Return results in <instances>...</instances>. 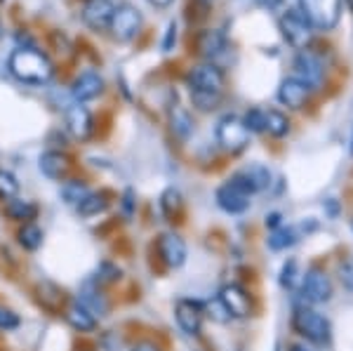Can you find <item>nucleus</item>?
<instances>
[{
  "label": "nucleus",
  "mask_w": 353,
  "mask_h": 351,
  "mask_svg": "<svg viewBox=\"0 0 353 351\" xmlns=\"http://www.w3.org/2000/svg\"><path fill=\"white\" fill-rule=\"evenodd\" d=\"M297 241H299L297 226H278V229H273L271 236H269V248H271V250H276V252H281V250L292 248Z\"/></svg>",
  "instance_id": "29"
},
{
  "label": "nucleus",
  "mask_w": 353,
  "mask_h": 351,
  "mask_svg": "<svg viewBox=\"0 0 353 351\" xmlns=\"http://www.w3.org/2000/svg\"><path fill=\"white\" fill-rule=\"evenodd\" d=\"M217 141L221 149L229 151V154H241L250 141V132H248V128H245L243 118H238V116L221 118L217 123Z\"/></svg>",
  "instance_id": "4"
},
{
  "label": "nucleus",
  "mask_w": 353,
  "mask_h": 351,
  "mask_svg": "<svg viewBox=\"0 0 353 351\" xmlns=\"http://www.w3.org/2000/svg\"><path fill=\"white\" fill-rule=\"evenodd\" d=\"M38 168H41V172L45 177L61 182V179H66L68 174H71L73 161L66 151H45V154L38 158Z\"/></svg>",
  "instance_id": "15"
},
{
  "label": "nucleus",
  "mask_w": 353,
  "mask_h": 351,
  "mask_svg": "<svg viewBox=\"0 0 353 351\" xmlns=\"http://www.w3.org/2000/svg\"><path fill=\"white\" fill-rule=\"evenodd\" d=\"M217 205L229 214H241L250 208V196L236 184L226 182L217 189Z\"/></svg>",
  "instance_id": "18"
},
{
  "label": "nucleus",
  "mask_w": 353,
  "mask_h": 351,
  "mask_svg": "<svg viewBox=\"0 0 353 351\" xmlns=\"http://www.w3.org/2000/svg\"><path fill=\"white\" fill-rule=\"evenodd\" d=\"M10 73L17 78L19 83L26 85H45L50 83L54 73V66L50 61L48 54L38 52L33 48H17L12 54H10L8 61Z\"/></svg>",
  "instance_id": "1"
},
{
  "label": "nucleus",
  "mask_w": 353,
  "mask_h": 351,
  "mask_svg": "<svg viewBox=\"0 0 353 351\" xmlns=\"http://www.w3.org/2000/svg\"><path fill=\"white\" fill-rule=\"evenodd\" d=\"M168 118H170V130L176 139L186 141L193 134V118L191 113L184 109L181 104H172L168 111Z\"/></svg>",
  "instance_id": "22"
},
{
  "label": "nucleus",
  "mask_w": 353,
  "mask_h": 351,
  "mask_svg": "<svg viewBox=\"0 0 353 351\" xmlns=\"http://www.w3.org/2000/svg\"><path fill=\"white\" fill-rule=\"evenodd\" d=\"M299 12L311 26L330 31L341 17V0H299Z\"/></svg>",
  "instance_id": "3"
},
{
  "label": "nucleus",
  "mask_w": 353,
  "mask_h": 351,
  "mask_svg": "<svg viewBox=\"0 0 353 351\" xmlns=\"http://www.w3.org/2000/svg\"><path fill=\"white\" fill-rule=\"evenodd\" d=\"M292 78H297L299 83H304L309 90L318 88V85L323 83L321 59L311 52H299L292 61Z\"/></svg>",
  "instance_id": "13"
},
{
  "label": "nucleus",
  "mask_w": 353,
  "mask_h": 351,
  "mask_svg": "<svg viewBox=\"0 0 353 351\" xmlns=\"http://www.w3.org/2000/svg\"><path fill=\"white\" fill-rule=\"evenodd\" d=\"M264 132H269L271 137L281 139L285 137V134L290 132V121L285 113L271 109V111H264Z\"/></svg>",
  "instance_id": "30"
},
{
  "label": "nucleus",
  "mask_w": 353,
  "mask_h": 351,
  "mask_svg": "<svg viewBox=\"0 0 353 351\" xmlns=\"http://www.w3.org/2000/svg\"><path fill=\"white\" fill-rule=\"evenodd\" d=\"M5 214H8L12 222L26 224L38 217V205L33 201H28V198H10V201L5 203Z\"/></svg>",
  "instance_id": "23"
},
{
  "label": "nucleus",
  "mask_w": 353,
  "mask_h": 351,
  "mask_svg": "<svg viewBox=\"0 0 353 351\" xmlns=\"http://www.w3.org/2000/svg\"><path fill=\"white\" fill-rule=\"evenodd\" d=\"M90 186L83 182V179H66L64 186H61V201L71 208H78V203L83 201L85 196L90 194Z\"/></svg>",
  "instance_id": "31"
},
{
  "label": "nucleus",
  "mask_w": 353,
  "mask_h": 351,
  "mask_svg": "<svg viewBox=\"0 0 353 351\" xmlns=\"http://www.w3.org/2000/svg\"><path fill=\"white\" fill-rule=\"evenodd\" d=\"M36 297H38V304L45 309V311H59L61 304H64V292L50 281H43L36 285Z\"/></svg>",
  "instance_id": "25"
},
{
  "label": "nucleus",
  "mask_w": 353,
  "mask_h": 351,
  "mask_svg": "<svg viewBox=\"0 0 353 351\" xmlns=\"http://www.w3.org/2000/svg\"><path fill=\"white\" fill-rule=\"evenodd\" d=\"M217 299L231 319H248V316H252V299H250L248 290L238 285V283H229V285L221 288Z\"/></svg>",
  "instance_id": "10"
},
{
  "label": "nucleus",
  "mask_w": 353,
  "mask_h": 351,
  "mask_svg": "<svg viewBox=\"0 0 353 351\" xmlns=\"http://www.w3.org/2000/svg\"><path fill=\"white\" fill-rule=\"evenodd\" d=\"M174 321L184 335L198 337L203 330V321H205L203 304L193 302V299H179V302L174 304Z\"/></svg>",
  "instance_id": "8"
},
{
  "label": "nucleus",
  "mask_w": 353,
  "mask_h": 351,
  "mask_svg": "<svg viewBox=\"0 0 353 351\" xmlns=\"http://www.w3.org/2000/svg\"><path fill=\"white\" fill-rule=\"evenodd\" d=\"M161 212H163V217L165 219H170V222H174L176 217L181 214V210H184V198H181V194L176 189H165L163 194H161Z\"/></svg>",
  "instance_id": "28"
},
{
  "label": "nucleus",
  "mask_w": 353,
  "mask_h": 351,
  "mask_svg": "<svg viewBox=\"0 0 353 351\" xmlns=\"http://www.w3.org/2000/svg\"><path fill=\"white\" fill-rule=\"evenodd\" d=\"M106 208H109V196H106L104 191H90V194L78 203L76 210L81 217H94V214L104 212Z\"/></svg>",
  "instance_id": "27"
},
{
  "label": "nucleus",
  "mask_w": 353,
  "mask_h": 351,
  "mask_svg": "<svg viewBox=\"0 0 353 351\" xmlns=\"http://www.w3.org/2000/svg\"><path fill=\"white\" fill-rule=\"evenodd\" d=\"M121 205H123V214H125V217H132V214H134V208H137V201H134V191L132 189H128V191H125V194H123V201H121Z\"/></svg>",
  "instance_id": "40"
},
{
  "label": "nucleus",
  "mask_w": 353,
  "mask_h": 351,
  "mask_svg": "<svg viewBox=\"0 0 353 351\" xmlns=\"http://www.w3.org/2000/svg\"><path fill=\"white\" fill-rule=\"evenodd\" d=\"M189 83L191 92H210V94H221L224 90V71L214 64H201L193 66L189 71Z\"/></svg>",
  "instance_id": "7"
},
{
  "label": "nucleus",
  "mask_w": 353,
  "mask_h": 351,
  "mask_svg": "<svg viewBox=\"0 0 353 351\" xmlns=\"http://www.w3.org/2000/svg\"><path fill=\"white\" fill-rule=\"evenodd\" d=\"M174 43H176V24H174V21H170L168 33H165V41H163V50H165V52H170V50L174 48Z\"/></svg>",
  "instance_id": "41"
},
{
  "label": "nucleus",
  "mask_w": 353,
  "mask_h": 351,
  "mask_svg": "<svg viewBox=\"0 0 353 351\" xmlns=\"http://www.w3.org/2000/svg\"><path fill=\"white\" fill-rule=\"evenodd\" d=\"M208 309H210V316H212L217 323H226V321H231V316L226 314V309L221 307L219 299H214V302H208Z\"/></svg>",
  "instance_id": "39"
},
{
  "label": "nucleus",
  "mask_w": 353,
  "mask_h": 351,
  "mask_svg": "<svg viewBox=\"0 0 353 351\" xmlns=\"http://www.w3.org/2000/svg\"><path fill=\"white\" fill-rule=\"evenodd\" d=\"M71 92H73V97H76L78 104L90 101V99H97L101 92H104V78H101L97 71H85L76 78V81H73Z\"/></svg>",
  "instance_id": "19"
},
{
  "label": "nucleus",
  "mask_w": 353,
  "mask_h": 351,
  "mask_svg": "<svg viewBox=\"0 0 353 351\" xmlns=\"http://www.w3.org/2000/svg\"><path fill=\"white\" fill-rule=\"evenodd\" d=\"M121 279V267L113 262H101L99 267H97V274H94V283L97 285H109V283H116Z\"/></svg>",
  "instance_id": "33"
},
{
  "label": "nucleus",
  "mask_w": 353,
  "mask_h": 351,
  "mask_svg": "<svg viewBox=\"0 0 353 351\" xmlns=\"http://www.w3.org/2000/svg\"><path fill=\"white\" fill-rule=\"evenodd\" d=\"M273 351H281V344H276V349H273Z\"/></svg>",
  "instance_id": "47"
},
{
  "label": "nucleus",
  "mask_w": 353,
  "mask_h": 351,
  "mask_svg": "<svg viewBox=\"0 0 353 351\" xmlns=\"http://www.w3.org/2000/svg\"><path fill=\"white\" fill-rule=\"evenodd\" d=\"M113 10H116V5H113L111 0H85V5H83V21L90 28H94V31L109 28Z\"/></svg>",
  "instance_id": "17"
},
{
  "label": "nucleus",
  "mask_w": 353,
  "mask_h": 351,
  "mask_svg": "<svg viewBox=\"0 0 353 351\" xmlns=\"http://www.w3.org/2000/svg\"><path fill=\"white\" fill-rule=\"evenodd\" d=\"M64 118H66V130L73 139H78V141L90 139V134H92V130H94V121H92V113H90L88 106H83L76 101V104L66 109Z\"/></svg>",
  "instance_id": "14"
},
{
  "label": "nucleus",
  "mask_w": 353,
  "mask_h": 351,
  "mask_svg": "<svg viewBox=\"0 0 353 351\" xmlns=\"http://www.w3.org/2000/svg\"><path fill=\"white\" fill-rule=\"evenodd\" d=\"M281 31H283V38L297 50H304L306 45L311 43L313 38V31H311V24L304 19V14L299 10H288L285 14L281 17Z\"/></svg>",
  "instance_id": "6"
},
{
  "label": "nucleus",
  "mask_w": 353,
  "mask_h": 351,
  "mask_svg": "<svg viewBox=\"0 0 353 351\" xmlns=\"http://www.w3.org/2000/svg\"><path fill=\"white\" fill-rule=\"evenodd\" d=\"M301 297L311 304H323L332 297V281L323 269L306 271L304 283H301Z\"/></svg>",
  "instance_id": "11"
},
{
  "label": "nucleus",
  "mask_w": 353,
  "mask_h": 351,
  "mask_svg": "<svg viewBox=\"0 0 353 351\" xmlns=\"http://www.w3.org/2000/svg\"><path fill=\"white\" fill-rule=\"evenodd\" d=\"M43 241H45V234H43V229L36 222H26V224H21L19 229H17V243H19L21 250H26V252L41 250Z\"/></svg>",
  "instance_id": "24"
},
{
  "label": "nucleus",
  "mask_w": 353,
  "mask_h": 351,
  "mask_svg": "<svg viewBox=\"0 0 353 351\" xmlns=\"http://www.w3.org/2000/svg\"><path fill=\"white\" fill-rule=\"evenodd\" d=\"M309 92L311 90L304 83H299L297 78H285L281 83V90H278V99L290 109H301L306 104V99H309Z\"/></svg>",
  "instance_id": "20"
},
{
  "label": "nucleus",
  "mask_w": 353,
  "mask_h": 351,
  "mask_svg": "<svg viewBox=\"0 0 353 351\" xmlns=\"http://www.w3.org/2000/svg\"><path fill=\"white\" fill-rule=\"evenodd\" d=\"M151 5H156V8H168L170 3H172V0H149Z\"/></svg>",
  "instance_id": "45"
},
{
  "label": "nucleus",
  "mask_w": 353,
  "mask_h": 351,
  "mask_svg": "<svg viewBox=\"0 0 353 351\" xmlns=\"http://www.w3.org/2000/svg\"><path fill=\"white\" fill-rule=\"evenodd\" d=\"M76 302H78V304H83V307L94 316V319H104V316L109 314V309H111L109 297H106L104 292H101V285H97L94 281L85 283L83 290L78 292V299H76Z\"/></svg>",
  "instance_id": "16"
},
{
  "label": "nucleus",
  "mask_w": 353,
  "mask_h": 351,
  "mask_svg": "<svg viewBox=\"0 0 353 351\" xmlns=\"http://www.w3.org/2000/svg\"><path fill=\"white\" fill-rule=\"evenodd\" d=\"M224 48H226V38L221 31L210 28V31H203L201 36H198V52H201L203 57H208V59L219 57Z\"/></svg>",
  "instance_id": "26"
},
{
  "label": "nucleus",
  "mask_w": 353,
  "mask_h": 351,
  "mask_svg": "<svg viewBox=\"0 0 353 351\" xmlns=\"http://www.w3.org/2000/svg\"><path fill=\"white\" fill-rule=\"evenodd\" d=\"M130 351H163V349L158 347L153 339H139V342H134L132 347H130Z\"/></svg>",
  "instance_id": "42"
},
{
  "label": "nucleus",
  "mask_w": 353,
  "mask_h": 351,
  "mask_svg": "<svg viewBox=\"0 0 353 351\" xmlns=\"http://www.w3.org/2000/svg\"><path fill=\"white\" fill-rule=\"evenodd\" d=\"M229 182L236 184L238 189H243L248 196H252V194H259V191L269 189L271 170L266 166H261V163H252V166H248V168L238 170L236 174H231Z\"/></svg>",
  "instance_id": "9"
},
{
  "label": "nucleus",
  "mask_w": 353,
  "mask_h": 351,
  "mask_svg": "<svg viewBox=\"0 0 353 351\" xmlns=\"http://www.w3.org/2000/svg\"><path fill=\"white\" fill-rule=\"evenodd\" d=\"M248 132H264V111L261 109H250L243 118Z\"/></svg>",
  "instance_id": "36"
},
{
  "label": "nucleus",
  "mask_w": 353,
  "mask_h": 351,
  "mask_svg": "<svg viewBox=\"0 0 353 351\" xmlns=\"http://www.w3.org/2000/svg\"><path fill=\"white\" fill-rule=\"evenodd\" d=\"M64 319H66V323L73 328V330L83 332V335L97 330V319L83 307V304H78V302L68 304V307L64 309Z\"/></svg>",
  "instance_id": "21"
},
{
  "label": "nucleus",
  "mask_w": 353,
  "mask_h": 351,
  "mask_svg": "<svg viewBox=\"0 0 353 351\" xmlns=\"http://www.w3.org/2000/svg\"><path fill=\"white\" fill-rule=\"evenodd\" d=\"M191 99H193V106L201 111H212L214 106L219 104L221 94H210V92H191Z\"/></svg>",
  "instance_id": "34"
},
{
  "label": "nucleus",
  "mask_w": 353,
  "mask_h": 351,
  "mask_svg": "<svg viewBox=\"0 0 353 351\" xmlns=\"http://www.w3.org/2000/svg\"><path fill=\"white\" fill-rule=\"evenodd\" d=\"M290 351H311V349L301 347V344H292V347H290Z\"/></svg>",
  "instance_id": "46"
},
{
  "label": "nucleus",
  "mask_w": 353,
  "mask_h": 351,
  "mask_svg": "<svg viewBox=\"0 0 353 351\" xmlns=\"http://www.w3.org/2000/svg\"><path fill=\"white\" fill-rule=\"evenodd\" d=\"M254 3H257L259 8H264V10H276L278 5H281V0H254Z\"/></svg>",
  "instance_id": "44"
},
{
  "label": "nucleus",
  "mask_w": 353,
  "mask_h": 351,
  "mask_svg": "<svg viewBox=\"0 0 353 351\" xmlns=\"http://www.w3.org/2000/svg\"><path fill=\"white\" fill-rule=\"evenodd\" d=\"M19 194V179L10 170H0V201L8 203L10 198H17Z\"/></svg>",
  "instance_id": "32"
},
{
  "label": "nucleus",
  "mask_w": 353,
  "mask_h": 351,
  "mask_svg": "<svg viewBox=\"0 0 353 351\" xmlns=\"http://www.w3.org/2000/svg\"><path fill=\"white\" fill-rule=\"evenodd\" d=\"M186 254H189L186 243L179 234H174V231H168V234H163L161 239H158V257H161V262L168 269L184 267Z\"/></svg>",
  "instance_id": "12"
},
{
  "label": "nucleus",
  "mask_w": 353,
  "mask_h": 351,
  "mask_svg": "<svg viewBox=\"0 0 353 351\" xmlns=\"http://www.w3.org/2000/svg\"><path fill=\"white\" fill-rule=\"evenodd\" d=\"M292 325L301 337L309 339L313 344H327L330 337H332V325H330V321L325 316L306 307L294 311Z\"/></svg>",
  "instance_id": "2"
},
{
  "label": "nucleus",
  "mask_w": 353,
  "mask_h": 351,
  "mask_svg": "<svg viewBox=\"0 0 353 351\" xmlns=\"http://www.w3.org/2000/svg\"><path fill=\"white\" fill-rule=\"evenodd\" d=\"M339 281L346 290L353 292V257H346L344 262L339 264Z\"/></svg>",
  "instance_id": "37"
},
{
  "label": "nucleus",
  "mask_w": 353,
  "mask_h": 351,
  "mask_svg": "<svg viewBox=\"0 0 353 351\" xmlns=\"http://www.w3.org/2000/svg\"><path fill=\"white\" fill-rule=\"evenodd\" d=\"M19 325H21V319H19V314H17V311L8 309V307H0V330L12 332Z\"/></svg>",
  "instance_id": "35"
},
{
  "label": "nucleus",
  "mask_w": 353,
  "mask_h": 351,
  "mask_svg": "<svg viewBox=\"0 0 353 351\" xmlns=\"http://www.w3.org/2000/svg\"><path fill=\"white\" fill-rule=\"evenodd\" d=\"M141 28V14L134 5H118L109 21V31L116 41H132Z\"/></svg>",
  "instance_id": "5"
},
{
  "label": "nucleus",
  "mask_w": 353,
  "mask_h": 351,
  "mask_svg": "<svg viewBox=\"0 0 353 351\" xmlns=\"http://www.w3.org/2000/svg\"><path fill=\"white\" fill-rule=\"evenodd\" d=\"M266 226L273 231V229H278V226H283V214L281 212H271V214H266Z\"/></svg>",
  "instance_id": "43"
},
{
  "label": "nucleus",
  "mask_w": 353,
  "mask_h": 351,
  "mask_svg": "<svg viewBox=\"0 0 353 351\" xmlns=\"http://www.w3.org/2000/svg\"><path fill=\"white\" fill-rule=\"evenodd\" d=\"M294 281H297V262H294V259H290V262L283 264V269H281V285L283 288H292Z\"/></svg>",
  "instance_id": "38"
}]
</instances>
